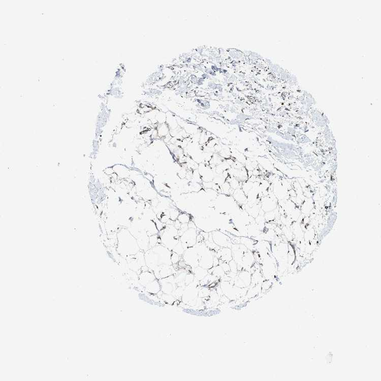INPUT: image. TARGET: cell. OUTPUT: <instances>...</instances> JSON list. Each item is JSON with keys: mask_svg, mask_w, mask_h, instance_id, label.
Listing matches in <instances>:
<instances>
[{"mask_svg": "<svg viewBox=\"0 0 381 381\" xmlns=\"http://www.w3.org/2000/svg\"><path fill=\"white\" fill-rule=\"evenodd\" d=\"M212 240L214 243L221 248H229L231 249L232 242L230 237L220 231H214L211 232Z\"/></svg>", "mask_w": 381, "mask_h": 381, "instance_id": "cell-1", "label": "cell"}, {"mask_svg": "<svg viewBox=\"0 0 381 381\" xmlns=\"http://www.w3.org/2000/svg\"><path fill=\"white\" fill-rule=\"evenodd\" d=\"M221 258L219 259L222 261L229 263L233 259L232 252L230 248H221L219 251Z\"/></svg>", "mask_w": 381, "mask_h": 381, "instance_id": "cell-2", "label": "cell"}, {"mask_svg": "<svg viewBox=\"0 0 381 381\" xmlns=\"http://www.w3.org/2000/svg\"><path fill=\"white\" fill-rule=\"evenodd\" d=\"M240 243L245 245L250 251H252L253 252H254L255 251L254 246L256 243V240H254V239L252 238L244 237V236L240 237Z\"/></svg>", "mask_w": 381, "mask_h": 381, "instance_id": "cell-3", "label": "cell"}, {"mask_svg": "<svg viewBox=\"0 0 381 381\" xmlns=\"http://www.w3.org/2000/svg\"><path fill=\"white\" fill-rule=\"evenodd\" d=\"M239 277L243 281L246 286H248L251 284V272L248 270H243L241 271L239 274Z\"/></svg>", "mask_w": 381, "mask_h": 381, "instance_id": "cell-4", "label": "cell"}, {"mask_svg": "<svg viewBox=\"0 0 381 381\" xmlns=\"http://www.w3.org/2000/svg\"><path fill=\"white\" fill-rule=\"evenodd\" d=\"M190 215L187 214H181L179 215L178 219L180 222L183 224L188 223L190 221Z\"/></svg>", "mask_w": 381, "mask_h": 381, "instance_id": "cell-5", "label": "cell"}, {"mask_svg": "<svg viewBox=\"0 0 381 381\" xmlns=\"http://www.w3.org/2000/svg\"><path fill=\"white\" fill-rule=\"evenodd\" d=\"M219 265L221 266L226 273H227L230 272V266H229V263L224 262L219 259Z\"/></svg>", "mask_w": 381, "mask_h": 381, "instance_id": "cell-6", "label": "cell"}, {"mask_svg": "<svg viewBox=\"0 0 381 381\" xmlns=\"http://www.w3.org/2000/svg\"><path fill=\"white\" fill-rule=\"evenodd\" d=\"M229 266H230V272H233L237 273L238 272V269H237V265L236 263L235 262L233 259L229 262Z\"/></svg>", "mask_w": 381, "mask_h": 381, "instance_id": "cell-7", "label": "cell"}, {"mask_svg": "<svg viewBox=\"0 0 381 381\" xmlns=\"http://www.w3.org/2000/svg\"><path fill=\"white\" fill-rule=\"evenodd\" d=\"M219 259L217 257L214 256L213 258V267L217 266L219 265Z\"/></svg>", "mask_w": 381, "mask_h": 381, "instance_id": "cell-8", "label": "cell"}]
</instances>
